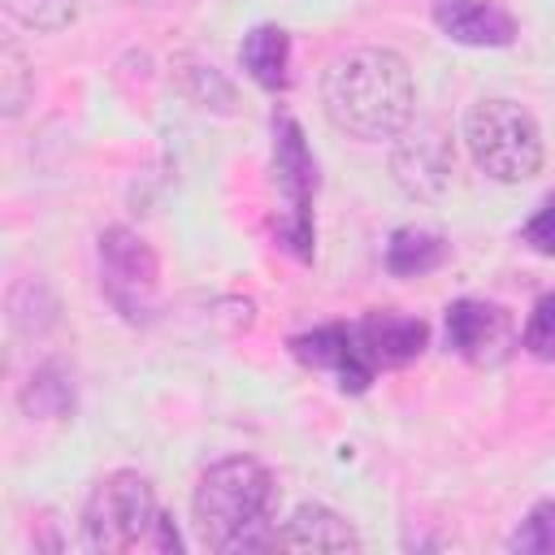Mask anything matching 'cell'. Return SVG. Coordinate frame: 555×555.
Segmentation results:
<instances>
[{
    "label": "cell",
    "instance_id": "15",
    "mask_svg": "<svg viewBox=\"0 0 555 555\" xmlns=\"http://www.w3.org/2000/svg\"><path fill=\"white\" fill-rule=\"evenodd\" d=\"M22 408H26L30 416H43V421L65 416V412L74 408V386H69L65 369H61V364L35 369L30 382H26V390H22Z\"/></svg>",
    "mask_w": 555,
    "mask_h": 555
},
{
    "label": "cell",
    "instance_id": "3",
    "mask_svg": "<svg viewBox=\"0 0 555 555\" xmlns=\"http://www.w3.org/2000/svg\"><path fill=\"white\" fill-rule=\"evenodd\" d=\"M464 143L494 182H529L542 169V126L516 100H477L464 113Z\"/></svg>",
    "mask_w": 555,
    "mask_h": 555
},
{
    "label": "cell",
    "instance_id": "12",
    "mask_svg": "<svg viewBox=\"0 0 555 555\" xmlns=\"http://www.w3.org/2000/svg\"><path fill=\"white\" fill-rule=\"evenodd\" d=\"M282 551H360V533L325 503H299L278 529Z\"/></svg>",
    "mask_w": 555,
    "mask_h": 555
},
{
    "label": "cell",
    "instance_id": "1",
    "mask_svg": "<svg viewBox=\"0 0 555 555\" xmlns=\"http://www.w3.org/2000/svg\"><path fill=\"white\" fill-rule=\"evenodd\" d=\"M321 108L330 126L351 139H399L416 117L412 69L395 48H347L321 74Z\"/></svg>",
    "mask_w": 555,
    "mask_h": 555
},
{
    "label": "cell",
    "instance_id": "2",
    "mask_svg": "<svg viewBox=\"0 0 555 555\" xmlns=\"http://www.w3.org/2000/svg\"><path fill=\"white\" fill-rule=\"evenodd\" d=\"M273 494L278 490H273L269 468L251 455H230V460L208 464L191 494L199 542L221 555L278 546V529H269Z\"/></svg>",
    "mask_w": 555,
    "mask_h": 555
},
{
    "label": "cell",
    "instance_id": "21",
    "mask_svg": "<svg viewBox=\"0 0 555 555\" xmlns=\"http://www.w3.org/2000/svg\"><path fill=\"white\" fill-rule=\"evenodd\" d=\"M152 551H182V538H178V529H173V520L165 512H160V520L152 529Z\"/></svg>",
    "mask_w": 555,
    "mask_h": 555
},
{
    "label": "cell",
    "instance_id": "19",
    "mask_svg": "<svg viewBox=\"0 0 555 555\" xmlns=\"http://www.w3.org/2000/svg\"><path fill=\"white\" fill-rule=\"evenodd\" d=\"M520 347H525L533 360H555V291H546V295L529 308Z\"/></svg>",
    "mask_w": 555,
    "mask_h": 555
},
{
    "label": "cell",
    "instance_id": "7",
    "mask_svg": "<svg viewBox=\"0 0 555 555\" xmlns=\"http://www.w3.org/2000/svg\"><path fill=\"white\" fill-rule=\"evenodd\" d=\"M291 356L308 369H321V373H334L338 377V390L343 395H364L377 377V364L369 360L356 325H317L308 334H295L291 343Z\"/></svg>",
    "mask_w": 555,
    "mask_h": 555
},
{
    "label": "cell",
    "instance_id": "4",
    "mask_svg": "<svg viewBox=\"0 0 555 555\" xmlns=\"http://www.w3.org/2000/svg\"><path fill=\"white\" fill-rule=\"evenodd\" d=\"M160 520L156 507V490L143 473L117 468L108 477L95 481V490L87 494L82 507V546L87 551H134V546H152V529Z\"/></svg>",
    "mask_w": 555,
    "mask_h": 555
},
{
    "label": "cell",
    "instance_id": "20",
    "mask_svg": "<svg viewBox=\"0 0 555 555\" xmlns=\"http://www.w3.org/2000/svg\"><path fill=\"white\" fill-rule=\"evenodd\" d=\"M520 243H525L529 251H538V256H555V191H551V195L542 199V208L525 221Z\"/></svg>",
    "mask_w": 555,
    "mask_h": 555
},
{
    "label": "cell",
    "instance_id": "8",
    "mask_svg": "<svg viewBox=\"0 0 555 555\" xmlns=\"http://www.w3.org/2000/svg\"><path fill=\"white\" fill-rule=\"evenodd\" d=\"M442 330H447V347L468 364H503L507 351L516 347L512 317L490 299H455L447 308Z\"/></svg>",
    "mask_w": 555,
    "mask_h": 555
},
{
    "label": "cell",
    "instance_id": "5",
    "mask_svg": "<svg viewBox=\"0 0 555 555\" xmlns=\"http://www.w3.org/2000/svg\"><path fill=\"white\" fill-rule=\"evenodd\" d=\"M273 186L282 191L286 208L273 221V238L295 260H312V195H317V156L304 139V126L278 108L273 113V152H269Z\"/></svg>",
    "mask_w": 555,
    "mask_h": 555
},
{
    "label": "cell",
    "instance_id": "16",
    "mask_svg": "<svg viewBox=\"0 0 555 555\" xmlns=\"http://www.w3.org/2000/svg\"><path fill=\"white\" fill-rule=\"evenodd\" d=\"M35 95V74H30V61L22 56V48L13 39L0 43V113L4 121H13Z\"/></svg>",
    "mask_w": 555,
    "mask_h": 555
},
{
    "label": "cell",
    "instance_id": "17",
    "mask_svg": "<svg viewBox=\"0 0 555 555\" xmlns=\"http://www.w3.org/2000/svg\"><path fill=\"white\" fill-rule=\"evenodd\" d=\"M0 4L17 26L39 30V35H56V30L74 26V17H78V0H0Z\"/></svg>",
    "mask_w": 555,
    "mask_h": 555
},
{
    "label": "cell",
    "instance_id": "10",
    "mask_svg": "<svg viewBox=\"0 0 555 555\" xmlns=\"http://www.w3.org/2000/svg\"><path fill=\"white\" fill-rule=\"evenodd\" d=\"M434 26L464 48H507L516 39V22L494 0H434Z\"/></svg>",
    "mask_w": 555,
    "mask_h": 555
},
{
    "label": "cell",
    "instance_id": "9",
    "mask_svg": "<svg viewBox=\"0 0 555 555\" xmlns=\"http://www.w3.org/2000/svg\"><path fill=\"white\" fill-rule=\"evenodd\" d=\"M390 169H395V182L416 195V199H438L447 195L451 186V173H455V156H451V139L425 121V126H408L390 152Z\"/></svg>",
    "mask_w": 555,
    "mask_h": 555
},
{
    "label": "cell",
    "instance_id": "18",
    "mask_svg": "<svg viewBox=\"0 0 555 555\" xmlns=\"http://www.w3.org/2000/svg\"><path fill=\"white\" fill-rule=\"evenodd\" d=\"M507 551H516V555H555V499H542L525 512V520L507 538Z\"/></svg>",
    "mask_w": 555,
    "mask_h": 555
},
{
    "label": "cell",
    "instance_id": "13",
    "mask_svg": "<svg viewBox=\"0 0 555 555\" xmlns=\"http://www.w3.org/2000/svg\"><path fill=\"white\" fill-rule=\"evenodd\" d=\"M238 61L247 69V78L264 91H282L291 82V35L273 22H260L243 35L238 43Z\"/></svg>",
    "mask_w": 555,
    "mask_h": 555
},
{
    "label": "cell",
    "instance_id": "6",
    "mask_svg": "<svg viewBox=\"0 0 555 555\" xmlns=\"http://www.w3.org/2000/svg\"><path fill=\"white\" fill-rule=\"evenodd\" d=\"M100 291L113 304V312L130 325H143L156 308L160 291V260L143 234L130 225L100 230Z\"/></svg>",
    "mask_w": 555,
    "mask_h": 555
},
{
    "label": "cell",
    "instance_id": "11",
    "mask_svg": "<svg viewBox=\"0 0 555 555\" xmlns=\"http://www.w3.org/2000/svg\"><path fill=\"white\" fill-rule=\"evenodd\" d=\"M356 334H360V343H364V351H369V360L377 369H403L429 347V325L421 317L390 312V308L360 317Z\"/></svg>",
    "mask_w": 555,
    "mask_h": 555
},
{
    "label": "cell",
    "instance_id": "14",
    "mask_svg": "<svg viewBox=\"0 0 555 555\" xmlns=\"http://www.w3.org/2000/svg\"><path fill=\"white\" fill-rule=\"evenodd\" d=\"M447 256H451L447 238L434 230H421V225H399L386 238V269L395 278H425L438 264H447Z\"/></svg>",
    "mask_w": 555,
    "mask_h": 555
}]
</instances>
